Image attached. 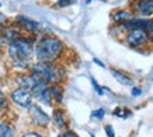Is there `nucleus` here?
<instances>
[{
    "instance_id": "f257e3e1",
    "label": "nucleus",
    "mask_w": 153,
    "mask_h": 137,
    "mask_svg": "<svg viewBox=\"0 0 153 137\" xmlns=\"http://www.w3.org/2000/svg\"><path fill=\"white\" fill-rule=\"evenodd\" d=\"M63 49H65L63 42L59 38L51 37V35L42 37L37 42V45L34 46L38 62H48V63H53L59 59Z\"/></svg>"
},
{
    "instance_id": "f03ea898",
    "label": "nucleus",
    "mask_w": 153,
    "mask_h": 137,
    "mask_svg": "<svg viewBox=\"0 0 153 137\" xmlns=\"http://www.w3.org/2000/svg\"><path fill=\"white\" fill-rule=\"evenodd\" d=\"M34 53L33 38L19 37L9 43V56L13 60V64L17 67H27Z\"/></svg>"
},
{
    "instance_id": "7ed1b4c3",
    "label": "nucleus",
    "mask_w": 153,
    "mask_h": 137,
    "mask_svg": "<svg viewBox=\"0 0 153 137\" xmlns=\"http://www.w3.org/2000/svg\"><path fill=\"white\" fill-rule=\"evenodd\" d=\"M31 74L35 76L38 80L45 81L48 84H59L66 76L63 67L59 66V64H56L55 62L53 63L37 62L31 67Z\"/></svg>"
},
{
    "instance_id": "20e7f679",
    "label": "nucleus",
    "mask_w": 153,
    "mask_h": 137,
    "mask_svg": "<svg viewBox=\"0 0 153 137\" xmlns=\"http://www.w3.org/2000/svg\"><path fill=\"white\" fill-rule=\"evenodd\" d=\"M10 98L20 108H30V106L33 105V95H31L30 90H27V88L17 87L16 90L11 91Z\"/></svg>"
},
{
    "instance_id": "39448f33",
    "label": "nucleus",
    "mask_w": 153,
    "mask_h": 137,
    "mask_svg": "<svg viewBox=\"0 0 153 137\" xmlns=\"http://www.w3.org/2000/svg\"><path fill=\"white\" fill-rule=\"evenodd\" d=\"M28 109H30L31 120H33V123L35 124V126H38V127H47L48 124H49V122H51L49 116H48L38 105H34L33 104Z\"/></svg>"
},
{
    "instance_id": "423d86ee",
    "label": "nucleus",
    "mask_w": 153,
    "mask_h": 137,
    "mask_svg": "<svg viewBox=\"0 0 153 137\" xmlns=\"http://www.w3.org/2000/svg\"><path fill=\"white\" fill-rule=\"evenodd\" d=\"M146 41H148V32H145L143 29L134 28L126 34V42L131 46H140L146 43Z\"/></svg>"
},
{
    "instance_id": "0eeeda50",
    "label": "nucleus",
    "mask_w": 153,
    "mask_h": 137,
    "mask_svg": "<svg viewBox=\"0 0 153 137\" xmlns=\"http://www.w3.org/2000/svg\"><path fill=\"white\" fill-rule=\"evenodd\" d=\"M16 21L19 23L20 27H23L25 31L31 32V34L38 32V29H39V27H41L37 21H34V20H31V18H27V17H23V15H19V17L16 18Z\"/></svg>"
},
{
    "instance_id": "6e6552de",
    "label": "nucleus",
    "mask_w": 153,
    "mask_h": 137,
    "mask_svg": "<svg viewBox=\"0 0 153 137\" xmlns=\"http://www.w3.org/2000/svg\"><path fill=\"white\" fill-rule=\"evenodd\" d=\"M135 11L140 15H152L153 14V0H139L135 4Z\"/></svg>"
},
{
    "instance_id": "1a4fd4ad",
    "label": "nucleus",
    "mask_w": 153,
    "mask_h": 137,
    "mask_svg": "<svg viewBox=\"0 0 153 137\" xmlns=\"http://www.w3.org/2000/svg\"><path fill=\"white\" fill-rule=\"evenodd\" d=\"M52 120L58 129H65L68 126V119H66L65 112L59 108L53 109V115H52Z\"/></svg>"
},
{
    "instance_id": "9d476101",
    "label": "nucleus",
    "mask_w": 153,
    "mask_h": 137,
    "mask_svg": "<svg viewBox=\"0 0 153 137\" xmlns=\"http://www.w3.org/2000/svg\"><path fill=\"white\" fill-rule=\"evenodd\" d=\"M49 90H51V95H52V101H55L56 104H62V99H63V90L59 84H52L49 85Z\"/></svg>"
},
{
    "instance_id": "9b49d317",
    "label": "nucleus",
    "mask_w": 153,
    "mask_h": 137,
    "mask_svg": "<svg viewBox=\"0 0 153 137\" xmlns=\"http://www.w3.org/2000/svg\"><path fill=\"white\" fill-rule=\"evenodd\" d=\"M48 87H49V84H48V82L41 81V80H39V81H37L33 87L30 88V92H31L33 98H34V96H35V98H38V96L42 94V91H44V90H47Z\"/></svg>"
},
{
    "instance_id": "f8f14e48",
    "label": "nucleus",
    "mask_w": 153,
    "mask_h": 137,
    "mask_svg": "<svg viewBox=\"0 0 153 137\" xmlns=\"http://www.w3.org/2000/svg\"><path fill=\"white\" fill-rule=\"evenodd\" d=\"M111 74L115 77L117 81L121 82V84H124V85H132V78H131L129 76L124 74L122 71H118L115 68H111Z\"/></svg>"
},
{
    "instance_id": "ddd939ff",
    "label": "nucleus",
    "mask_w": 153,
    "mask_h": 137,
    "mask_svg": "<svg viewBox=\"0 0 153 137\" xmlns=\"http://www.w3.org/2000/svg\"><path fill=\"white\" fill-rule=\"evenodd\" d=\"M112 18L118 21V23H126V21H129L132 20V13L128 11V10H121V11H115L114 15H112Z\"/></svg>"
},
{
    "instance_id": "4468645a",
    "label": "nucleus",
    "mask_w": 153,
    "mask_h": 137,
    "mask_svg": "<svg viewBox=\"0 0 153 137\" xmlns=\"http://www.w3.org/2000/svg\"><path fill=\"white\" fill-rule=\"evenodd\" d=\"M13 129L9 123L0 122V137H13Z\"/></svg>"
},
{
    "instance_id": "2eb2a0df",
    "label": "nucleus",
    "mask_w": 153,
    "mask_h": 137,
    "mask_svg": "<svg viewBox=\"0 0 153 137\" xmlns=\"http://www.w3.org/2000/svg\"><path fill=\"white\" fill-rule=\"evenodd\" d=\"M38 99L41 101V102H44V104H47V105H51L52 104V95H51V90H49V87L42 91V94L38 96Z\"/></svg>"
},
{
    "instance_id": "dca6fc26",
    "label": "nucleus",
    "mask_w": 153,
    "mask_h": 137,
    "mask_svg": "<svg viewBox=\"0 0 153 137\" xmlns=\"http://www.w3.org/2000/svg\"><path fill=\"white\" fill-rule=\"evenodd\" d=\"M7 108H9V99L4 95V92L0 91V110L7 109Z\"/></svg>"
},
{
    "instance_id": "f3484780",
    "label": "nucleus",
    "mask_w": 153,
    "mask_h": 137,
    "mask_svg": "<svg viewBox=\"0 0 153 137\" xmlns=\"http://www.w3.org/2000/svg\"><path fill=\"white\" fill-rule=\"evenodd\" d=\"M76 3V0H58L56 3V7H68V6H72Z\"/></svg>"
},
{
    "instance_id": "a211bd4d",
    "label": "nucleus",
    "mask_w": 153,
    "mask_h": 137,
    "mask_svg": "<svg viewBox=\"0 0 153 137\" xmlns=\"http://www.w3.org/2000/svg\"><path fill=\"white\" fill-rule=\"evenodd\" d=\"M91 118L94 119H102L104 118V109H97L91 113Z\"/></svg>"
},
{
    "instance_id": "6ab92c4d",
    "label": "nucleus",
    "mask_w": 153,
    "mask_h": 137,
    "mask_svg": "<svg viewBox=\"0 0 153 137\" xmlns=\"http://www.w3.org/2000/svg\"><path fill=\"white\" fill-rule=\"evenodd\" d=\"M21 137H44V136L39 132H25V133H23Z\"/></svg>"
},
{
    "instance_id": "aec40b11",
    "label": "nucleus",
    "mask_w": 153,
    "mask_h": 137,
    "mask_svg": "<svg viewBox=\"0 0 153 137\" xmlns=\"http://www.w3.org/2000/svg\"><path fill=\"white\" fill-rule=\"evenodd\" d=\"M105 133L108 134V137H115V133H114V130H112L111 124H107L105 126Z\"/></svg>"
},
{
    "instance_id": "412c9836",
    "label": "nucleus",
    "mask_w": 153,
    "mask_h": 137,
    "mask_svg": "<svg viewBox=\"0 0 153 137\" xmlns=\"http://www.w3.org/2000/svg\"><path fill=\"white\" fill-rule=\"evenodd\" d=\"M62 137H79V136H77L73 130H66V132L62 134Z\"/></svg>"
},
{
    "instance_id": "4be33fe9",
    "label": "nucleus",
    "mask_w": 153,
    "mask_h": 137,
    "mask_svg": "<svg viewBox=\"0 0 153 137\" xmlns=\"http://www.w3.org/2000/svg\"><path fill=\"white\" fill-rule=\"evenodd\" d=\"M6 23H7V17H6L4 14L0 13V27H1V25H4Z\"/></svg>"
},
{
    "instance_id": "5701e85b",
    "label": "nucleus",
    "mask_w": 153,
    "mask_h": 137,
    "mask_svg": "<svg viewBox=\"0 0 153 137\" xmlns=\"http://www.w3.org/2000/svg\"><path fill=\"white\" fill-rule=\"evenodd\" d=\"M140 94H142V90H140V88H134V90H132V95L138 96V95H140Z\"/></svg>"
},
{
    "instance_id": "b1692460",
    "label": "nucleus",
    "mask_w": 153,
    "mask_h": 137,
    "mask_svg": "<svg viewBox=\"0 0 153 137\" xmlns=\"http://www.w3.org/2000/svg\"><path fill=\"white\" fill-rule=\"evenodd\" d=\"M94 63H97V64H100V66H102V63L100 62V60H97V59H94Z\"/></svg>"
},
{
    "instance_id": "393cba45",
    "label": "nucleus",
    "mask_w": 153,
    "mask_h": 137,
    "mask_svg": "<svg viewBox=\"0 0 153 137\" xmlns=\"http://www.w3.org/2000/svg\"><path fill=\"white\" fill-rule=\"evenodd\" d=\"M148 37H150V38H152V39H153V29H152V31H150V32H149V34H148Z\"/></svg>"
},
{
    "instance_id": "a878e982",
    "label": "nucleus",
    "mask_w": 153,
    "mask_h": 137,
    "mask_svg": "<svg viewBox=\"0 0 153 137\" xmlns=\"http://www.w3.org/2000/svg\"><path fill=\"white\" fill-rule=\"evenodd\" d=\"M58 137H62V136H58Z\"/></svg>"
},
{
    "instance_id": "bb28decb",
    "label": "nucleus",
    "mask_w": 153,
    "mask_h": 137,
    "mask_svg": "<svg viewBox=\"0 0 153 137\" xmlns=\"http://www.w3.org/2000/svg\"><path fill=\"white\" fill-rule=\"evenodd\" d=\"M0 6H1V4H0Z\"/></svg>"
}]
</instances>
